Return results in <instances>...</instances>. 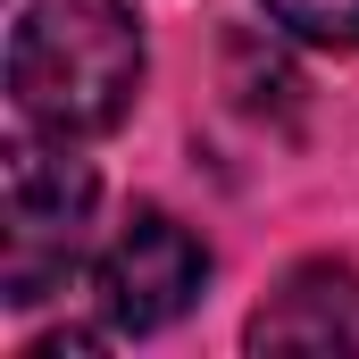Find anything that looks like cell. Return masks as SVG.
I'll return each mask as SVG.
<instances>
[{"label":"cell","mask_w":359,"mask_h":359,"mask_svg":"<svg viewBox=\"0 0 359 359\" xmlns=\"http://www.w3.org/2000/svg\"><path fill=\"white\" fill-rule=\"evenodd\" d=\"M8 92L42 134H109L142 92V17L126 0H25L8 25Z\"/></svg>","instance_id":"1"},{"label":"cell","mask_w":359,"mask_h":359,"mask_svg":"<svg viewBox=\"0 0 359 359\" xmlns=\"http://www.w3.org/2000/svg\"><path fill=\"white\" fill-rule=\"evenodd\" d=\"M92 168L67 151V134L50 142H17L0 168V301L34 309L50 292H67L84 268V226H92Z\"/></svg>","instance_id":"2"},{"label":"cell","mask_w":359,"mask_h":359,"mask_svg":"<svg viewBox=\"0 0 359 359\" xmlns=\"http://www.w3.org/2000/svg\"><path fill=\"white\" fill-rule=\"evenodd\" d=\"M201 284H209L201 234L176 226L168 209H134L117 226L109 259H100V309H109L117 334H159V326H176L201 301Z\"/></svg>","instance_id":"3"},{"label":"cell","mask_w":359,"mask_h":359,"mask_svg":"<svg viewBox=\"0 0 359 359\" xmlns=\"http://www.w3.org/2000/svg\"><path fill=\"white\" fill-rule=\"evenodd\" d=\"M251 351H359V268L301 259L243 326Z\"/></svg>","instance_id":"4"},{"label":"cell","mask_w":359,"mask_h":359,"mask_svg":"<svg viewBox=\"0 0 359 359\" xmlns=\"http://www.w3.org/2000/svg\"><path fill=\"white\" fill-rule=\"evenodd\" d=\"M268 17L292 42H318V50H359V0H268Z\"/></svg>","instance_id":"5"}]
</instances>
